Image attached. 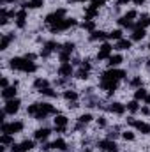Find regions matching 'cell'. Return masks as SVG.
<instances>
[{"mask_svg": "<svg viewBox=\"0 0 150 152\" xmlns=\"http://www.w3.org/2000/svg\"><path fill=\"white\" fill-rule=\"evenodd\" d=\"M76 25H78V21H76L74 18H64L58 25L50 27V30H51L53 34H58V32H66V30H69L71 27H76Z\"/></svg>", "mask_w": 150, "mask_h": 152, "instance_id": "6da1fadb", "label": "cell"}, {"mask_svg": "<svg viewBox=\"0 0 150 152\" xmlns=\"http://www.w3.org/2000/svg\"><path fill=\"white\" fill-rule=\"evenodd\" d=\"M127 76V73L124 69H117V67H110L106 73L101 75V80H115V81H120Z\"/></svg>", "mask_w": 150, "mask_h": 152, "instance_id": "7a4b0ae2", "label": "cell"}, {"mask_svg": "<svg viewBox=\"0 0 150 152\" xmlns=\"http://www.w3.org/2000/svg\"><path fill=\"white\" fill-rule=\"evenodd\" d=\"M23 131V122H20V120H16V122H11V124H7V122H4L2 124V133L4 134H18V133H21Z\"/></svg>", "mask_w": 150, "mask_h": 152, "instance_id": "3957f363", "label": "cell"}, {"mask_svg": "<svg viewBox=\"0 0 150 152\" xmlns=\"http://www.w3.org/2000/svg\"><path fill=\"white\" fill-rule=\"evenodd\" d=\"M66 18V9H58V11H55V12H51V14H48L46 16V25H50V27H55V25H58L62 20Z\"/></svg>", "mask_w": 150, "mask_h": 152, "instance_id": "277c9868", "label": "cell"}, {"mask_svg": "<svg viewBox=\"0 0 150 152\" xmlns=\"http://www.w3.org/2000/svg\"><path fill=\"white\" fill-rule=\"evenodd\" d=\"M127 122H129L136 131H140L141 134H150V124L143 122V120H136L134 117H129V118H127Z\"/></svg>", "mask_w": 150, "mask_h": 152, "instance_id": "5b68a950", "label": "cell"}, {"mask_svg": "<svg viewBox=\"0 0 150 152\" xmlns=\"http://www.w3.org/2000/svg\"><path fill=\"white\" fill-rule=\"evenodd\" d=\"M62 50V44H58V42H55V41H48L46 44H44V48L41 50V57H50L53 51H60Z\"/></svg>", "mask_w": 150, "mask_h": 152, "instance_id": "8992f818", "label": "cell"}, {"mask_svg": "<svg viewBox=\"0 0 150 152\" xmlns=\"http://www.w3.org/2000/svg\"><path fill=\"white\" fill-rule=\"evenodd\" d=\"M20 104H21V101H20L18 97L9 99V101H5V104H4V112H5L7 115H14L18 110H20Z\"/></svg>", "mask_w": 150, "mask_h": 152, "instance_id": "52a82bcc", "label": "cell"}, {"mask_svg": "<svg viewBox=\"0 0 150 152\" xmlns=\"http://www.w3.org/2000/svg\"><path fill=\"white\" fill-rule=\"evenodd\" d=\"M99 87H101L103 90H106V92H108V96H113V94H115V90L118 88V81H115V80H101Z\"/></svg>", "mask_w": 150, "mask_h": 152, "instance_id": "ba28073f", "label": "cell"}, {"mask_svg": "<svg viewBox=\"0 0 150 152\" xmlns=\"http://www.w3.org/2000/svg\"><path fill=\"white\" fill-rule=\"evenodd\" d=\"M111 53H113V46L110 42H103L101 44V50L97 53V60H108L111 57Z\"/></svg>", "mask_w": 150, "mask_h": 152, "instance_id": "9c48e42d", "label": "cell"}, {"mask_svg": "<svg viewBox=\"0 0 150 152\" xmlns=\"http://www.w3.org/2000/svg\"><path fill=\"white\" fill-rule=\"evenodd\" d=\"M97 145H99L101 151H104V152H117L118 151V145L115 143V140H110V138L108 140H101Z\"/></svg>", "mask_w": 150, "mask_h": 152, "instance_id": "30bf717a", "label": "cell"}, {"mask_svg": "<svg viewBox=\"0 0 150 152\" xmlns=\"http://www.w3.org/2000/svg\"><path fill=\"white\" fill-rule=\"evenodd\" d=\"M73 75H74V69H73V64H71V62L60 64V67H58V76H62V78H71Z\"/></svg>", "mask_w": 150, "mask_h": 152, "instance_id": "8fae6325", "label": "cell"}, {"mask_svg": "<svg viewBox=\"0 0 150 152\" xmlns=\"http://www.w3.org/2000/svg\"><path fill=\"white\" fill-rule=\"evenodd\" d=\"M25 25H27V9H20L16 14V27L25 28Z\"/></svg>", "mask_w": 150, "mask_h": 152, "instance_id": "7c38bea8", "label": "cell"}, {"mask_svg": "<svg viewBox=\"0 0 150 152\" xmlns=\"http://www.w3.org/2000/svg\"><path fill=\"white\" fill-rule=\"evenodd\" d=\"M16 83L14 85H9L7 88H2V97L5 99V101H9V99H14L16 97Z\"/></svg>", "mask_w": 150, "mask_h": 152, "instance_id": "4fadbf2b", "label": "cell"}, {"mask_svg": "<svg viewBox=\"0 0 150 152\" xmlns=\"http://www.w3.org/2000/svg\"><path fill=\"white\" fill-rule=\"evenodd\" d=\"M125 104H122V103H118V101H113L111 104L108 106V110L111 112V113H115V115H124V112H125Z\"/></svg>", "mask_w": 150, "mask_h": 152, "instance_id": "5bb4252c", "label": "cell"}, {"mask_svg": "<svg viewBox=\"0 0 150 152\" xmlns=\"http://www.w3.org/2000/svg\"><path fill=\"white\" fill-rule=\"evenodd\" d=\"M23 64H25V58H21V57H12L9 60V67L11 69H16V71H21L23 69Z\"/></svg>", "mask_w": 150, "mask_h": 152, "instance_id": "9a60e30c", "label": "cell"}, {"mask_svg": "<svg viewBox=\"0 0 150 152\" xmlns=\"http://www.w3.org/2000/svg\"><path fill=\"white\" fill-rule=\"evenodd\" d=\"M97 12H99V9L95 7V5H87L85 7V20H94L95 16H97Z\"/></svg>", "mask_w": 150, "mask_h": 152, "instance_id": "2e32d148", "label": "cell"}, {"mask_svg": "<svg viewBox=\"0 0 150 152\" xmlns=\"http://www.w3.org/2000/svg\"><path fill=\"white\" fill-rule=\"evenodd\" d=\"M88 39H90V41H106V39H108V34L103 32V30H94V32H90Z\"/></svg>", "mask_w": 150, "mask_h": 152, "instance_id": "e0dca14e", "label": "cell"}, {"mask_svg": "<svg viewBox=\"0 0 150 152\" xmlns=\"http://www.w3.org/2000/svg\"><path fill=\"white\" fill-rule=\"evenodd\" d=\"M32 149H34L32 140H23L21 143H18V152H30Z\"/></svg>", "mask_w": 150, "mask_h": 152, "instance_id": "ac0fdd59", "label": "cell"}, {"mask_svg": "<svg viewBox=\"0 0 150 152\" xmlns=\"http://www.w3.org/2000/svg\"><path fill=\"white\" fill-rule=\"evenodd\" d=\"M44 5V0H27L23 2V9H37Z\"/></svg>", "mask_w": 150, "mask_h": 152, "instance_id": "d6986e66", "label": "cell"}, {"mask_svg": "<svg viewBox=\"0 0 150 152\" xmlns=\"http://www.w3.org/2000/svg\"><path fill=\"white\" fill-rule=\"evenodd\" d=\"M50 133H51V131H50L48 127H41V129L36 131V134H34V136H36V140H39V142H44V140L50 136Z\"/></svg>", "mask_w": 150, "mask_h": 152, "instance_id": "ffe728a7", "label": "cell"}, {"mask_svg": "<svg viewBox=\"0 0 150 152\" xmlns=\"http://www.w3.org/2000/svg\"><path fill=\"white\" fill-rule=\"evenodd\" d=\"M131 46H133V41L131 39H120V41H117L115 50H129Z\"/></svg>", "mask_w": 150, "mask_h": 152, "instance_id": "44dd1931", "label": "cell"}, {"mask_svg": "<svg viewBox=\"0 0 150 152\" xmlns=\"http://www.w3.org/2000/svg\"><path fill=\"white\" fill-rule=\"evenodd\" d=\"M12 39H14V34H4L2 36V41H0V50H7Z\"/></svg>", "mask_w": 150, "mask_h": 152, "instance_id": "7402d4cb", "label": "cell"}, {"mask_svg": "<svg viewBox=\"0 0 150 152\" xmlns=\"http://www.w3.org/2000/svg\"><path fill=\"white\" fill-rule=\"evenodd\" d=\"M122 62H124V57H122V55H111V57L108 58V66H110V67H118Z\"/></svg>", "mask_w": 150, "mask_h": 152, "instance_id": "603a6c76", "label": "cell"}, {"mask_svg": "<svg viewBox=\"0 0 150 152\" xmlns=\"http://www.w3.org/2000/svg\"><path fill=\"white\" fill-rule=\"evenodd\" d=\"M41 112H44L46 115H58L57 113V108L50 103H41Z\"/></svg>", "mask_w": 150, "mask_h": 152, "instance_id": "cb8c5ba5", "label": "cell"}, {"mask_svg": "<svg viewBox=\"0 0 150 152\" xmlns=\"http://www.w3.org/2000/svg\"><path fill=\"white\" fill-rule=\"evenodd\" d=\"M145 36H147V30L145 28H134L133 30V36H131V41H141Z\"/></svg>", "mask_w": 150, "mask_h": 152, "instance_id": "d4e9b609", "label": "cell"}, {"mask_svg": "<svg viewBox=\"0 0 150 152\" xmlns=\"http://www.w3.org/2000/svg\"><path fill=\"white\" fill-rule=\"evenodd\" d=\"M34 87L37 88V92H41V90L48 88V87H50V83H48V80H46V78H37V80L34 81Z\"/></svg>", "mask_w": 150, "mask_h": 152, "instance_id": "484cf974", "label": "cell"}, {"mask_svg": "<svg viewBox=\"0 0 150 152\" xmlns=\"http://www.w3.org/2000/svg\"><path fill=\"white\" fill-rule=\"evenodd\" d=\"M21 71H23V73H36V71H37V64H36V62H30V60H25Z\"/></svg>", "mask_w": 150, "mask_h": 152, "instance_id": "4316f807", "label": "cell"}, {"mask_svg": "<svg viewBox=\"0 0 150 152\" xmlns=\"http://www.w3.org/2000/svg\"><path fill=\"white\" fill-rule=\"evenodd\" d=\"M147 96H149V92H147L145 87H140V88H136V92H134V99H136V101H145Z\"/></svg>", "mask_w": 150, "mask_h": 152, "instance_id": "83f0119b", "label": "cell"}, {"mask_svg": "<svg viewBox=\"0 0 150 152\" xmlns=\"http://www.w3.org/2000/svg\"><path fill=\"white\" fill-rule=\"evenodd\" d=\"M64 99L69 101V103H76V101H78V92H76V90H71V88L66 90V92H64Z\"/></svg>", "mask_w": 150, "mask_h": 152, "instance_id": "f1b7e54d", "label": "cell"}, {"mask_svg": "<svg viewBox=\"0 0 150 152\" xmlns=\"http://www.w3.org/2000/svg\"><path fill=\"white\" fill-rule=\"evenodd\" d=\"M117 21H118V25H120V27H124V28H133V30H134V23H133L131 20H127L125 16H122V18H118Z\"/></svg>", "mask_w": 150, "mask_h": 152, "instance_id": "f546056e", "label": "cell"}, {"mask_svg": "<svg viewBox=\"0 0 150 152\" xmlns=\"http://www.w3.org/2000/svg\"><path fill=\"white\" fill-rule=\"evenodd\" d=\"M67 117L66 115H55V126L58 127H67Z\"/></svg>", "mask_w": 150, "mask_h": 152, "instance_id": "4dcf8cb0", "label": "cell"}, {"mask_svg": "<svg viewBox=\"0 0 150 152\" xmlns=\"http://www.w3.org/2000/svg\"><path fill=\"white\" fill-rule=\"evenodd\" d=\"M51 149H57V151H66V149H67V145H66V140H62V138H57V140L51 143Z\"/></svg>", "mask_w": 150, "mask_h": 152, "instance_id": "1f68e13d", "label": "cell"}, {"mask_svg": "<svg viewBox=\"0 0 150 152\" xmlns=\"http://www.w3.org/2000/svg\"><path fill=\"white\" fill-rule=\"evenodd\" d=\"M9 11L5 9V7H2L0 9V25H7V21H9Z\"/></svg>", "mask_w": 150, "mask_h": 152, "instance_id": "d6a6232c", "label": "cell"}, {"mask_svg": "<svg viewBox=\"0 0 150 152\" xmlns=\"http://www.w3.org/2000/svg\"><path fill=\"white\" fill-rule=\"evenodd\" d=\"M81 27H83V30L94 32V30H95V21H94V20H85V21L81 23Z\"/></svg>", "mask_w": 150, "mask_h": 152, "instance_id": "836d02e7", "label": "cell"}, {"mask_svg": "<svg viewBox=\"0 0 150 152\" xmlns=\"http://www.w3.org/2000/svg\"><path fill=\"white\" fill-rule=\"evenodd\" d=\"M39 110H41V103H34V104H30V106H28L27 113L32 115V117H36V115L39 113Z\"/></svg>", "mask_w": 150, "mask_h": 152, "instance_id": "e575fe53", "label": "cell"}, {"mask_svg": "<svg viewBox=\"0 0 150 152\" xmlns=\"http://www.w3.org/2000/svg\"><path fill=\"white\" fill-rule=\"evenodd\" d=\"M122 34H124V32H122L120 28H117V30H111V32L108 34V39H113V41H120V39H124V37H122Z\"/></svg>", "mask_w": 150, "mask_h": 152, "instance_id": "d590c367", "label": "cell"}, {"mask_svg": "<svg viewBox=\"0 0 150 152\" xmlns=\"http://www.w3.org/2000/svg\"><path fill=\"white\" fill-rule=\"evenodd\" d=\"M127 110L131 112V113H136L138 110H140V104H138V101L134 99V101H129L127 103Z\"/></svg>", "mask_w": 150, "mask_h": 152, "instance_id": "8d00e7d4", "label": "cell"}, {"mask_svg": "<svg viewBox=\"0 0 150 152\" xmlns=\"http://www.w3.org/2000/svg\"><path fill=\"white\" fill-rule=\"evenodd\" d=\"M2 145H4V147H7V145H14L12 134H2Z\"/></svg>", "mask_w": 150, "mask_h": 152, "instance_id": "74e56055", "label": "cell"}, {"mask_svg": "<svg viewBox=\"0 0 150 152\" xmlns=\"http://www.w3.org/2000/svg\"><path fill=\"white\" fill-rule=\"evenodd\" d=\"M58 57H60V62H62V64L71 60V53H67V51H64V50H60V51H58Z\"/></svg>", "mask_w": 150, "mask_h": 152, "instance_id": "f35d334b", "label": "cell"}, {"mask_svg": "<svg viewBox=\"0 0 150 152\" xmlns=\"http://www.w3.org/2000/svg\"><path fill=\"white\" fill-rule=\"evenodd\" d=\"M39 94H42V96H46V97H57V92L51 88V87H48V88H44V90H41Z\"/></svg>", "mask_w": 150, "mask_h": 152, "instance_id": "ab89813d", "label": "cell"}, {"mask_svg": "<svg viewBox=\"0 0 150 152\" xmlns=\"http://www.w3.org/2000/svg\"><path fill=\"white\" fill-rule=\"evenodd\" d=\"M76 78H79V80H87V78H88V71H85L83 67H79V69L76 71Z\"/></svg>", "mask_w": 150, "mask_h": 152, "instance_id": "60d3db41", "label": "cell"}, {"mask_svg": "<svg viewBox=\"0 0 150 152\" xmlns=\"http://www.w3.org/2000/svg\"><path fill=\"white\" fill-rule=\"evenodd\" d=\"M74 42H66V44H62V50L64 51H67V53H73L74 51Z\"/></svg>", "mask_w": 150, "mask_h": 152, "instance_id": "b9f144b4", "label": "cell"}, {"mask_svg": "<svg viewBox=\"0 0 150 152\" xmlns=\"http://www.w3.org/2000/svg\"><path fill=\"white\" fill-rule=\"evenodd\" d=\"M90 120H92V115L90 113H83L79 118H78V122H81V124H88Z\"/></svg>", "mask_w": 150, "mask_h": 152, "instance_id": "7bdbcfd3", "label": "cell"}, {"mask_svg": "<svg viewBox=\"0 0 150 152\" xmlns=\"http://www.w3.org/2000/svg\"><path fill=\"white\" fill-rule=\"evenodd\" d=\"M122 138L127 140V142H133V140H134V133H133V131H124V133H122Z\"/></svg>", "mask_w": 150, "mask_h": 152, "instance_id": "ee69618b", "label": "cell"}, {"mask_svg": "<svg viewBox=\"0 0 150 152\" xmlns=\"http://www.w3.org/2000/svg\"><path fill=\"white\" fill-rule=\"evenodd\" d=\"M85 71H88L90 73V69H92V64H90V60H81V64H79Z\"/></svg>", "mask_w": 150, "mask_h": 152, "instance_id": "f6af8a7d", "label": "cell"}, {"mask_svg": "<svg viewBox=\"0 0 150 152\" xmlns=\"http://www.w3.org/2000/svg\"><path fill=\"white\" fill-rule=\"evenodd\" d=\"M124 16H125L127 20H131V21H133V20H134V18L138 16V12H136V11H127V12H125Z\"/></svg>", "mask_w": 150, "mask_h": 152, "instance_id": "bcb514c9", "label": "cell"}, {"mask_svg": "<svg viewBox=\"0 0 150 152\" xmlns=\"http://www.w3.org/2000/svg\"><path fill=\"white\" fill-rule=\"evenodd\" d=\"M131 85H133V87H136V88H140V87H141V78H140V76H136V78L131 81Z\"/></svg>", "mask_w": 150, "mask_h": 152, "instance_id": "7dc6e473", "label": "cell"}, {"mask_svg": "<svg viewBox=\"0 0 150 152\" xmlns=\"http://www.w3.org/2000/svg\"><path fill=\"white\" fill-rule=\"evenodd\" d=\"M90 4H92V5H95V7L99 9V7H103V5L106 4V0H90Z\"/></svg>", "mask_w": 150, "mask_h": 152, "instance_id": "c3c4849f", "label": "cell"}, {"mask_svg": "<svg viewBox=\"0 0 150 152\" xmlns=\"http://www.w3.org/2000/svg\"><path fill=\"white\" fill-rule=\"evenodd\" d=\"M23 58H25V60H30V62H34V60H36V55H34V53H27Z\"/></svg>", "mask_w": 150, "mask_h": 152, "instance_id": "681fc988", "label": "cell"}, {"mask_svg": "<svg viewBox=\"0 0 150 152\" xmlns=\"http://www.w3.org/2000/svg\"><path fill=\"white\" fill-rule=\"evenodd\" d=\"M97 124H99V127H104V126H106V118H104V117H99V118H97Z\"/></svg>", "mask_w": 150, "mask_h": 152, "instance_id": "f907efd6", "label": "cell"}, {"mask_svg": "<svg viewBox=\"0 0 150 152\" xmlns=\"http://www.w3.org/2000/svg\"><path fill=\"white\" fill-rule=\"evenodd\" d=\"M117 136H118V133H117V131H110V133H108V138H110V140H115Z\"/></svg>", "mask_w": 150, "mask_h": 152, "instance_id": "816d5d0a", "label": "cell"}, {"mask_svg": "<svg viewBox=\"0 0 150 152\" xmlns=\"http://www.w3.org/2000/svg\"><path fill=\"white\" fill-rule=\"evenodd\" d=\"M0 85H2V88H7V87H9V81H7V78H2Z\"/></svg>", "mask_w": 150, "mask_h": 152, "instance_id": "f5cc1de1", "label": "cell"}, {"mask_svg": "<svg viewBox=\"0 0 150 152\" xmlns=\"http://www.w3.org/2000/svg\"><path fill=\"white\" fill-rule=\"evenodd\" d=\"M131 0H117V7H120V5H125V4H129Z\"/></svg>", "mask_w": 150, "mask_h": 152, "instance_id": "db71d44e", "label": "cell"}, {"mask_svg": "<svg viewBox=\"0 0 150 152\" xmlns=\"http://www.w3.org/2000/svg\"><path fill=\"white\" fill-rule=\"evenodd\" d=\"M55 131L62 134V133H66V127H58V126H55Z\"/></svg>", "mask_w": 150, "mask_h": 152, "instance_id": "11a10c76", "label": "cell"}, {"mask_svg": "<svg viewBox=\"0 0 150 152\" xmlns=\"http://www.w3.org/2000/svg\"><path fill=\"white\" fill-rule=\"evenodd\" d=\"M141 113H143V115H149L150 113V108H149V106H143V108H141Z\"/></svg>", "mask_w": 150, "mask_h": 152, "instance_id": "9f6ffc18", "label": "cell"}, {"mask_svg": "<svg viewBox=\"0 0 150 152\" xmlns=\"http://www.w3.org/2000/svg\"><path fill=\"white\" fill-rule=\"evenodd\" d=\"M14 2H18V0H2V5H5V4H14Z\"/></svg>", "mask_w": 150, "mask_h": 152, "instance_id": "6f0895ef", "label": "cell"}, {"mask_svg": "<svg viewBox=\"0 0 150 152\" xmlns=\"http://www.w3.org/2000/svg\"><path fill=\"white\" fill-rule=\"evenodd\" d=\"M133 2H134L136 5H143V4H145V0H133Z\"/></svg>", "mask_w": 150, "mask_h": 152, "instance_id": "680465c9", "label": "cell"}, {"mask_svg": "<svg viewBox=\"0 0 150 152\" xmlns=\"http://www.w3.org/2000/svg\"><path fill=\"white\" fill-rule=\"evenodd\" d=\"M145 104H150V94L145 97Z\"/></svg>", "mask_w": 150, "mask_h": 152, "instance_id": "91938a15", "label": "cell"}, {"mask_svg": "<svg viewBox=\"0 0 150 152\" xmlns=\"http://www.w3.org/2000/svg\"><path fill=\"white\" fill-rule=\"evenodd\" d=\"M147 67H149V69H150V58H149V60H147Z\"/></svg>", "mask_w": 150, "mask_h": 152, "instance_id": "94428289", "label": "cell"}, {"mask_svg": "<svg viewBox=\"0 0 150 152\" xmlns=\"http://www.w3.org/2000/svg\"><path fill=\"white\" fill-rule=\"evenodd\" d=\"M81 152H92V151H88V149H85V151H81Z\"/></svg>", "mask_w": 150, "mask_h": 152, "instance_id": "6125c7cd", "label": "cell"}, {"mask_svg": "<svg viewBox=\"0 0 150 152\" xmlns=\"http://www.w3.org/2000/svg\"><path fill=\"white\" fill-rule=\"evenodd\" d=\"M149 50H150V44H149Z\"/></svg>", "mask_w": 150, "mask_h": 152, "instance_id": "be15d7a7", "label": "cell"}, {"mask_svg": "<svg viewBox=\"0 0 150 152\" xmlns=\"http://www.w3.org/2000/svg\"><path fill=\"white\" fill-rule=\"evenodd\" d=\"M149 21H150V16H149Z\"/></svg>", "mask_w": 150, "mask_h": 152, "instance_id": "e7e4bbea", "label": "cell"}]
</instances>
